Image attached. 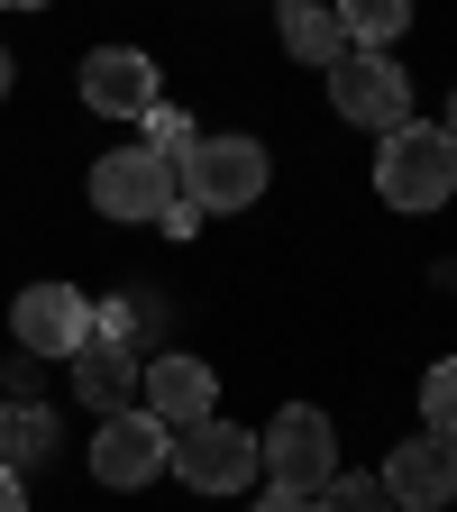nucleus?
<instances>
[{
  "label": "nucleus",
  "instance_id": "f257e3e1",
  "mask_svg": "<svg viewBox=\"0 0 457 512\" xmlns=\"http://www.w3.org/2000/svg\"><path fill=\"white\" fill-rule=\"evenodd\" d=\"M375 202L384 211H439V202H457V138L430 128V119L394 128V138L375 147Z\"/></svg>",
  "mask_w": 457,
  "mask_h": 512
},
{
  "label": "nucleus",
  "instance_id": "f03ea898",
  "mask_svg": "<svg viewBox=\"0 0 457 512\" xmlns=\"http://www.w3.org/2000/svg\"><path fill=\"white\" fill-rule=\"evenodd\" d=\"M266 147L256 138H192L183 156H174V192L202 220H220V211H247V202H266Z\"/></svg>",
  "mask_w": 457,
  "mask_h": 512
},
{
  "label": "nucleus",
  "instance_id": "7ed1b4c3",
  "mask_svg": "<svg viewBox=\"0 0 457 512\" xmlns=\"http://www.w3.org/2000/svg\"><path fill=\"white\" fill-rule=\"evenodd\" d=\"M256 458H266V476L284 494H320V485L339 476V430H330L320 403H284L266 430H256Z\"/></svg>",
  "mask_w": 457,
  "mask_h": 512
},
{
  "label": "nucleus",
  "instance_id": "20e7f679",
  "mask_svg": "<svg viewBox=\"0 0 457 512\" xmlns=\"http://www.w3.org/2000/svg\"><path fill=\"white\" fill-rule=\"evenodd\" d=\"M174 202H183V192H174V156H156V147H110V156L92 165V211H101V220L147 229V220H165Z\"/></svg>",
  "mask_w": 457,
  "mask_h": 512
},
{
  "label": "nucleus",
  "instance_id": "39448f33",
  "mask_svg": "<svg viewBox=\"0 0 457 512\" xmlns=\"http://www.w3.org/2000/svg\"><path fill=\"white\" fill-rule=\"evenodd\" d=\"M165 467H174L192 494H238L266 458H256V430H238L229 412H202V421L174 430V458H165Z\"/></svg>",
  "mask_w": 457,
  "mask_h": 512
},
{
  "label": "nucleus",
  "instance_id": "423d86ee",
  "mask_svg": "<svg viewBox=\"0 0 457 512\" xmlns=\"http://www.w3.org/2000/svg\"><path fill=\"white\" fill-rule=\"evenodd\" d=\"M330 110L348 128L394 138V128H412V74H403L394 55H348V64H330Z\"/></svg>",
  "mask_w": 457,
  "mask_h": 512
},
{
  "label": "nucleus",
  "instance_id": "0eeeda50",
  "mask_svg": "<svg viewBox=\"0 0 457 512\" xmlns=\"http://www.w3.org/2000/svg\"><path fill=\"white\" fill-rule=\"evenodd\" d=\"M165 458H174V430L156 421V412H110L101 421V439H92V476L110 485V494H138V485H156L165 476Z\"/></svg>",
  "mask_w": 457,
  "mask_h": 512
},
{
  "label": "nucleus",
  "instance_id": "6e6552de",
  "mask_svg": "<svg viewBox=\"0 0 457 512\" xmlns=\"http://www.w3.org/2000/svg\"><path fill=\"white\" fill-rule=\"evenodd\" d=\"M10 339H19V357L64 366V357L92 339V302H83L74 284H28V293L10 302Z\"/></svg>",
  "mask_w": 457,
  "mask_h": 512
},
{
  "label": "nucleus",
  "instance_id": "1a4fd4ad",
  "mask_svg": "<svg viewBox=\"0 0 457 512\" xmlns=\"http://www.w3.org/2000/svg\"><path fill=\"white\" fill-rule=\"evenodd\" d=\"M83 101L101 119H147L165 101V74H156V55H138V46H92L83 55Z\"/></svg>",
  "mask_w": 457,
  "mask_h": 512
},
{
  "label": "nucleus",
  "instance_id": "9d476101",
  "mask_svg": "<svg viewBox=\"0 0 457 512\" xmlns=\"http://www.w3.org/2000/svg\"><path fill=\"white\" fill-rule=\"evenodd\" d=\"M384 494H394L403 512H439L457 494V439H439V430L403 439L394 458H384Z\"/></svg>",
  "mask_w": 457,
  "mask_h": 512
},
{
  "label": "nucleus",
  "instance_id": "9b49d317",
  "mask_svg": "<svg viewBox=\"0 0 457 512\" xmlns=\"http://www.w3.org/2000/svg\"><path fill=\"white\" fill-rule=\"evenodd\" d=\"M64 366H74V403H83V412H101V421L138 403V375H147V357H138V348H119V339H101V330H92L74 357H64Z\"/></svg>",
  "mask_w": 457,
  "mask_h": 512
},
{
  "label": "nucleus",
  "instance_id": "f8f14e48",
  "mask_svg": "<svg viewBox=\"0 0 457 512\" xmlns=\"http://www.w3.org/2000/svg\"><path fill=\"white\" fill-rule=\"evenodd\" d=\"M138 394H147V412H156L165 430H183V421H202V412H220V384H211V366H202V357H183V348L147 357V375H138Z\"/></svg>",
  "mask_w": 457,
  "mask_h": 512
},
{
  "label": "nucleus",
  "instance_id": "ddd939ff",
  "mask_svg": "<svg viewBox=\"0 0 457 512\" xmlns=\"http://www.w3.org/2000/svg\"><path fill=\"white\" fill-rule=\"evenodd\" d=\"M275 37H284V55H302V64H348L357 46H348V28H339V0H275Z\"/></svg>",
  "mask_w": 457,
  "mask_h": 512
},
{
  "label": "nucleus",
  "instance_id": "4468645a",
  "mask_svg": "<svg viewBox=\"0 0 457 512\" xmlns=\"http://www.w3.org/2000/svg\"><path fill=\"white\" fill-rule=\"evenodd\" d=\"M46 448H55V412H46V403H0V467L28 476Z\"/></svg>",
  "mask_w": 457,
  "mask_h": 512
},
{
  "label": "nucleus",
  "instance_id": "2eb2a0df",
  "mask_svg": "<svg viewBox=\"0 0 457 512\" xmlns=\"http://www.w3.org/2000/svg\"><path fill=\"white\" fill-rule=\"evenodd\" d=\"M339 28H348L357 55H384V46L412 28V0H339Z\"/></svg>",
  "mask_w": 457,
  "mask_h": 512
},
{
  "label": "nucleus",
  "instance_id": "dca6fc26",
  "mask_svg": "<svg viewBox=\"0 0 457 512\" xmlns=\"http://www.w3.org/2000/svg\"><path fill=\"white\" fill-rule=\"evenodd\" d=\"M92 330H101V339H119V348H147V339L165 330V302H147V293H119L110 311H92Z\"/></svg>",
  "mask_w": 457,
  "mask_h": 512
},
{
  "label": "nucleus",
  "instance_id": "f3484780",
  "mask_svg": "<svg viewBox=\"0 0 457 512\" xmlns=\"http://www.w3.org/2000/svg\"><path fill=\"white\" fill-rule=\"evenodd\" d=\"M311 512H394V494H384V476H330V485H320L311 494Z\"/></svg>",
  "mask_w": 457,
  "mask_h": 512
},
{
  "label": "nucleus",
  "instance_id": "a211bd4d",
  "mask_svg": "<svg viewBox=\"0 0 457 512\" xmlns=\"http://www.w3.org/2000/svg\"><path fill=\"white\" fill-rule=\"evenodd\" d=\"M421 430L457 439V357H439V366L421 375Z\"/></svg>",
  "mask_w": 457,
  "mask_h": 512
},
{
  "label": "nucleus",
  "instance_id": "6ab92c4d",
  "mask_svg": "<svg viewBox=\"0 0 457 512\" xmlns=\"http://www.w3.org/2000/svg\"><path fill=\"white\" fill-rule=\"evenodd\" d=\"M192 138H202V128H192V119H183V110H165V101H156V110H147V147H156V156H183V147H192Z\"/></svg>",
  "mask_w": 457,
  "mask_h": 512
},
{
  "label": "nucleus",
  "instance_id": "aec40b11",
  "mask_svg": "<svg viewBox=\"0 0 457 512\" xmlns=\"http://www.w3.org/2000/svg\"><path fill=\"white\" fill-rule=\"evenodd\" d=\"M0 512H28V485H19V467H0Z\"/></svg>",
  "mask_w": 457,
  "mask_h": 512
},
{
  "label": "nucleus",
  "instance_id": "412c9836",
  "mask_svg": "<svg viewBox=\"0 0 457 512\" xmlns=\"http://www.w3.org/2000/svg\"><path fill=\"white\" fill-rule=\"evenodd\" d=\"M256 512H311V494H284V485H275V494L256 503Z\"/></svg>",
  "mask_w": 457,
  "mask_h": 512
},
{
  "label": "nucleus",
  "instance_id": "4be33fe9",
  "mask_svg": "<svg viewBox=\"0 0 457 512\" xmlns=\"http://www.w3.org/2000/svg\"><path fill=\"white\" fill-rule=\"evenodd\" d=\"M439 128H448V138H457V92H448V119H439Z\"/></svg>",
  "mask_w": 457,
  "mask_h": 512
},
{
  "label": "nucleus",
  "instance_id": "5701e85b",
  "mask_svg": "<svg viewBox=\"0 0 457 512\" xmlns=\"http://www.w3.org/2000/svg\"><path fill=\"white\" fill-rule=\"evenodd\" d=\"M0 92H10V55H0Z\"/></svg>",
  "mask_w": 457,
  "mask_h": 512
},
{
  "label": "nucleus",
  "instance_id": "b1692460",
  "mask_svg": "<svg viewBox=\"0 0 457 512\" xmlns=\"http://www.w3.org/2000/svg\"><path fill=\"white\" fill-rule=\"evenodd\" d=\"M10 10H46V0H10Z\"/></svg>",
  "mask_w": 457,
  "mask_h": 512
}]
</instances>
